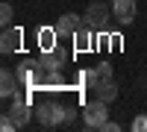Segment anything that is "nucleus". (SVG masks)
I'll list each match as a JSON object with an SVG mask.
<instances>
[{"label":"nucleus","instance_id":"obj_1","mask_svg":"<svg viewBox=\"0 0 147 132\" xmlns=\"http://www.w3.org/2000/svg\"><path fill=\"white\" fill-rule=\"evenodd\" d=\"M35 117H38L41 126H59V123H68V106H59V103H41L35 109Z\"/></svg>","mask_w":147,"mask_h":132},{"label":"nucleus","instance_id":"obj_2","mask_svg":"<svg viewBox=\"0 0 147 132\" xmlns=\"http://www.w3.org/2000/svg\"><path fill=\"white\" fill-rule=\"evenodd\" d=\"M82 121L88 129H100L106 121H109V109H106V100H94L82 109Z\"/></svg>","mask_w":147,"mask_h":132},{"label":"nucleus","instance_id":"obj_3","mask_svg":"<svg viewBox=\"0 0 147 132\" xmlns=\"http://www.w3.org/2000/svg\"><path fill=\"white\" fill-rule=\"evenodd\" d=\"M109 6L103 3V0H97V3H88V9H85V27H91V29H106V23H109Z\"/></svg>","mask_w":147,"mask_h":132},{"label":"nucleus","instance_id":"obj_4","mask_svg":"<svg viewBox=\"0 0 147 132\" xmlns=\"http://www.w3.org/2000/svg\"><path fill=\"white\" fill-rule=\"evenodd\" d=\"M53 27H56V32H59V38H74V32L82 27V21H80V15H74V12H65Z\"/></svg>","mask_w":147,"mask_h":132},{"label":"nucleus","instance_id":"obj_5","mask_svg":"<svg viewBox=\"0 0 147 132\" xmlns=\"http://www.w3.org/2000/svg\"><path fill=\"white\" fill-rule=\"evenodd\" d=\"M68 62V53L62 50V47H53V50H41V59H38V65L44 70H59Z\"/></svg>","mask_w":147,"mask_h":132},{"label":"nucleus","instance_id":"obj_6","mask_svg":"<svg viewBox=\"0 0 147 132\" xmlns=\"http://www.w3.org/2000/svg\"><path fill=\"white\" fill-rule=\"evenodd\" d=\"M112 15L121 23H132V18H136V0H115L112 3Z\"/></svg>","mask_w":147,"mask_h":132},{"label":"nucleus","instance_id":"obj_7","mask_svg":"<svg viewBox=\"0 0 147 132\" xmlns=\"http://www.w3.org/2000/svg\"><path fill=\"white\" fill-rule=\"evenodd\" d=\"M21 47V29L18 27H3V35H0V50L3 53H15Z\"/></svg>","mask_w":147,"mask_h":132},{"label":"nucleus","instance_id":"obj_8","mask_svg":"<svg viewBox=\"0 0 147 132\" xmlns=\"http://www.w3.org/2000/svg\"><path fill=\"white\" fill-rule=\"evenodd\" d=\"M94 94H97V100L112 103V100L118 97V85H115V79H112V76H103V79L94 85Z\"/></svg>","mask_w":147,"mask_h":132},{"label":"nucleus","instance_id":"obj_9","mask_svg":"<svg viewBox=\"0 0 147 132\" xmlns=\"http://www.w3.org/2000/svg\"><path fill=\"white\" fill-rule=\"evenodd\" d=\"M18 85H21V82H18V74H12L9 68L0 70V94H3V97H12V94L18 91Z\"/></svg>","mask_w":147,"mask_h":132},{"label":"nucleus","instance_id":"obj_10","mask_svg":"<svg viewBox=\"0 0 147 132\" xmlns=\"http://www.w3.org/2000/svg\"><path fill=\"white\" fill-rule=\"evenodd\" d=\"M74 47L77 50H91L94 47V29L91 27H80L74 32Z\"/></svg>","mask_w":147,"mask_h":132},{"label":"nucleus","instance_id":"obj_11","mask_svg":"<svg viewBox=\"0 0 147 132\" xmlns=\"http://www.w3.org/2000/svg\"><path fill=\"white\" fill-rule=\"evenodd\" d=\"M56 38H59L56 27H41V29H38V47H41V50H53V47H56Z\"/></svg>","mask_w":147,"mask_h":132},{"label":"nucleus","instance_id":"obj_12","mask_svg":"<svg viewBox=\"0 0 147 132\" xmlns=\"http://www.w3.org/2000/svg\"><path fill=\"white\" fill-rule=\"evenodd\" d=\"M41 88H47V91H59V88H65V76L59 74V70H47Z\"/></svg>","mask_w":147,"mask_h":132},{"label":"nucleus","instance_id":"obj_13","mask_svg":"<svg viewBox=\"0 0 147 132\" xmlns=\"http://www.w3.org/2000/svg\"><path fill=\"white\" fill-rule=\"evenodd\" d=\"M12 18H15V9H12V3H3V6H0V23H3V27H9Z\"/></svg>","mask_w":147,"mask_h":132},{"label":"nucleus","instance_id":"obj_14","mask_svg":"<svg viewBox=\"0 0 147 132\" xmlns=\"http://www.w3.org/2000/svg\"><path fill=\"white\" fill-rule=\"evenodd\" d=\"M100 79H103V76H100V70H85V74H82V82H85L88 88H94Z\"/></svg>","mask_w":147,"mask_h":132},{"label":"nucleus","instance_id":"obj_15","mask_svg":"<svg viewBox=\"0 0 147 132\" xmlns=\"http://www.w3.org/2000/svg\"><path fill=\"white\" fill-rule=\"evenodd\" d=\"M132 132H147V115L132 117Z\"/></svg>","mask_w":147,"mask_h":132},{"label":"nucleus","instance_id":"obj_16","mask_svg":"<svg viewBox=\"0 0 147 132\" xmlns=\"http://www.w3.org/2000/svg\"><path fill=\"white\" fill-rule=\"evenodd\" d=\"M97 70H100V76H112V62H100Z\"/></svg>","mask_w":147,"mask_h":132},{"label":"nucleus","instance_id":"obj_17","mask_svg":"<svg viewBox=\"0 0 147 132\" xmlns=\"http://www.w3.org/2000/svg\"><path fill=\"white\" fill-rule=\"evenodd\" d=\"M100 129H103V132H121V126H118V123H109V121H106Z\"/></svg>","mask_w":147,"mask_h":132},{"label":"nucleus","instance_id":"obj_18","mask_svg":"<svg viewBox=\"0 0 147 132\" xmlns=\"http://www.w3.org/2000/svg\"><path fill=\"white\" fill-rule=\"evenodd\" d=\"M112 3H115V0H112Z\"/></svg>","mask_w":147,"mask_h":132}]
</instances>
